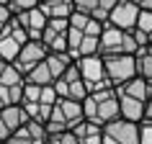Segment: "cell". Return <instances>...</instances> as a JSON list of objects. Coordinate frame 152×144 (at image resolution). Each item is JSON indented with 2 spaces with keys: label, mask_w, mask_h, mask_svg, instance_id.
Returning <instances> with one entry per match:
<instances>
[{
  "label": "cell",
  "mask_w": 152,
  "mask_h": 144,
  "mask_svg": "<svg viewBox=\"0 0 152 144\" xmlns=\"http://www.w3.org/2000/svg\"><path fill=\"white\" fill-rule=\"evenodd\" d=\"M83 113L88 121H96L101 126L111 124L119 119V98H116V88H101L93 90L83 98Z\"/></svg>",
  "instance_id": "cell-1"
},
{
  "label": "cell",
  "mask_w": 152,
  "mask_h": 144,
  "mask_svg": "<svg viewBox=\"0 0 152 144\" xmlns=\"http://www.w3.org/2000/svg\"><path fill=\"white\" fill-rule=\"evenodd\" d=\"M137 49H139V44L132 36V31L103 23V31L98 36V54H134Z\"/></svg>",
  "instance_id": "cell-2"
},
{
  "label": "cell",
  "mask_w": 152,
  "mask_h": 144,
  "mask_svg": "<svg viewBox=\"0 0 152 144\" xmlns=\"http://www.w3.org/2000/svg\"><path fill=\"white\" fill-rule=\"evenodd\" d=\"M77 70H80V77L85 82L88 93L93 90H101V88H113L108 77H106V67H103V57L101 54H88V57H77L75 59Z\"/></svg>",
  "instance_id": "cell-3"
},
{
  "label": "cell",
  "mask_w": 152,
  "mask_h": 144,
  "mask_svg": "<svg viewBox=\"0 0 152 144\" xmlns=\"http://www.w3.org/2000/svg\"><path fill=\"white\" fill-rule=\"evenodd\" d=\"M106 67V77L113 88L124 85L126 80H132L137 75V59L134 54H101Z\"/></svg>",
  "instance_id": "cell-4"
},
{
  "label": "cell",
  "mask_w": 152,
  "mask_h": 144,
  "mask_svg": "<svg viewBox=\"0 0 152 144\" xmlns=\"http://www.w3.org/2000/svg\"><path fill=\"white\" fill-rule=\"evenodd\" d=\"M54 90H57V98H72V100H83V98L88 95V88H85V82L80 77V70H77V64L72 62L67 70L57 77L54 82Z\"/></svg>",
  "instance_id": "cell-5"
},
{
  "label": "cell",
  "mask_w": 152,
  "mask_h": 144,
  "mask_svg": "<svg viewBox=\"0 0 152 144\" xmlns=\"http://www.w3.org/2000/svg\"><path fill=\"white\" fill-rule=\"evenodd\" d=\"M26 31L18 26L16 16L10 18L8 23H5V28H3V33H0V59H5V62H13L16 59V54L21 52V47L26 44Z\"/></svg>",
  "instance_id": "cell-6"
},
{
  "label": "cell",
  "mask_w": 152,
  "mask_h": 144,
  "mask_svg": "<svg viewBox=\"0 0 152 144\" xmlns=\"http://www.w3.org/2000/svg\"><path fill=\"white\" fill-rule=\"evenodd\" d=\"M44 57H47V47H44V41H41V39H26V44L21 47V52L16 54L13 64H16V70L26 77V72L34 70Z\"/></svg>",
  "instance_id": "cell-7"
},
{
  "label": "cell",
  "mask_w": 152,
  "mask_h": 144,
  "mask_svg": "<svg viewBox=\"0 0 152 144\" xmlns=\"http://www.w3.org/2000/svg\"><path fill=\"white\" fill-rule=\"evenodd\" d=\"M137 16H139V5L134 0H116V5L111 8L106 23L116 26V28H124V31H132L137 26Z\"/></svg>",
  "instance_id": "cell-8"
},
{
  "label": "cell",
  "mask_w": 152,
  "mask_h": 144,
  "mask_svg": "<svg viewBox=\"0 0 152 144\" xmlns=\"http://www.w3.org/2000/svg\"><path fill=\"white\" fill-rule=\"evenodd\" d=\"M47 136L49 134H47V129H44V124L28 119L23 126H18L16 131H10V136L3 144H44Z\"/></svg>",
  "instance_id": "cell-9"
},
{
  "label": "cell",
  "mask_w": 152,
  "mask_h": 144,
  "mask_svg": "<svg viewBox=\"0 0 152 144\" xmlns=\"http://www.w3.org/2000/svg\"><path fill=\"white\" fill-rule=\"evenodd\" d=\"M16 21H18V26L26 31L28 39H41V33H44V28H47L49 18L44 16V10H41L39 5H34V8H28V10L16 13Z\"/></svg>",
  "instance_id": "cell-10"
},
{
  "label": "cell",
  "mask_w": 152,
  "mask_h": 144,
  "mask_svg": "<svg viewBox=\"0 0 152 144\" xmlns=\"http://www.w3.org/2000/svg\"><path fill=\"white\" fill-rule=\"evenodd\" d=\"M103 131L108 136H113L116 144H139V124L126 119H116L111 124H106Z\"/></svg>",
  "instance_id": "cell-11"
},
{
  "label": "cell",
  "mask_w": 152,
  "mask_h": 144,
  "mask_svg": "<svg viewBox=\"0 0 152 144\" xmlns=\"http://www.w3.org/2000/svg\"><path fill=\"white\" fill-rule=\"evenodd\" d=\"M116 98H119V119L134 121V124H139L144 119V100H137L121 90H116Z\"/></svg>",
  "instance_id": "cell-12"
},
{
  "label": "cell",
  "mask_w": 152,
  "mask_h": 144,
  "mask_svg": "<svg viewBox=\"0 0 152 144\" xmlns=\"http://www.w3.org/2000/svg\"><path fill=\"white\" fill-rule=\"evenodd\" d=\"M72 134L80 139V144H101L103 142V126L96 124V121H88L83 119L80 124L72 126Z\"/></svg>",
  "instance_id": "cell-13"
},
{
  "label": "cell",
  "mask_w": 152,
  "mask_h": 144,
  "mask_svg": "<svg viewBox=\"0 0 152 144\" xmlns=\"http://www.w3.org/2000/svg\"><path fill=\"white\" fill-rule=\"evenodd\" d=\"M116 90H121V93H126V95H132V98H137V100H150L152 98V85L144 77H139V75H134L132 80H126L124 85H119Z\"/></svg>",
  "instance_id": "cell-14"
},
{
  "label": "cell",
  "mask_w": 152,
  "mask_h": 144,
  "mask_svg": "<svg viewBox=\"0 0 152 144\" xmlns=\"http://www.w3.org/2000/svg\"><path fill=\"white\" fill-rule=\"evenodd\" d=\"M57 108H59V113L64 116V121H67V126H70V129L85 119V113H83V100H72V98H57Z\"/></svg>",
  "instance_id": "cell-15"
},
{
  "label": "cell",
  "mask_w": 152,
  "mask_h": 144,
  "mask_svg": "<svg viewBox=\"0 0 152 144\" xmlns=\"http://www.w3.org/2000/svg\"><path fill=\"white\" fill-rule=\"evenodd\" d=\"M39 8L44 10L47 18H70L72 8V0H41Z\"/></svg>",
  "instance_id": "cell-16"
},
{
  "label": "cell",
  "mask_w": 152,
  "mask_h": 144,
  "mask_svg": "<svg viewBox=\"0 0 152 144\" xmlns=\"http://www.w3.org/2000/svg\"><path fill=\"white\" fill-rule=\"evenodd\" d=\"M0 116H3V121L8 124L10 131H16L18 126H23L26 121H28V116H26V111H23V105H21V103L3 105V108H0Z\"/></svg>",
  "instance_id": "cell-17"
},
{
  "label": "cell",
  "mask_w": 152,
  "mask_h": 144,
  "mask_svg": "<svg viewBox=\"0 0 152 144\" xmlns=\"http://www.w3.org/2000/svg\"><path fill=\"white\" fill-rule=\"evenodd\" d=\"M44 62H47V67H49V72H52V77H59L67 67H70L75 59H72L67 52H47V57H44Z\"/></svg>",
  "instance_id": "cell-18"
},
{
  "label": "cell",
  "mask_w": 152,
  "mask_h": 144,
  "mask_svg": "<svg viewBox=\"0 0 152 144\" xmlns=\"http://www.w3.org/2000/svg\"><path fill=\"white\" fill-rule=\"evenodd\" d=\"M134 59H137V75L144 77V80L152 85V52H150V47H147V44L139 47L134 52Z\"/></svg>",
  "instance_id": "cell-19"
},
{
  "label": "cell",
  "mask_w": 152,
  "mask_h": 144,
  "mask_svg": "<svg viewBox=\"0 0 152 144\" xmlns=\"http://www.w3.org/2000/svg\"><path fill=\"white\" fill-rule=\"evenodd\" d=\"M21 100H23V82H18V85H0V108L21 103Z\"/></svg>",
  "instance_id": "cell-20"
},
{
  "label": "cell",
  "mask_w": 152,
  "mask_h": 144,
  "mask_svg": "<svg viewBox=\"0 0 152 144\" xmlns=\"http://www.w3.org/2000/svg\"><path fill=\"white\" fill-rule=\"evenodd\" d=\"M18 82H23V75L16 70V64L0 59V85H18Z\"/></svg>",
  "instance_id": "cell-21"
},
{
  "label": "cell",
  "mask_w": 152,
  "mask_h": 144,
  "mask_svg": "<svg viewBox=\"0 0 152 144\" xmlns=\"http://www.w3.org/2000/svg\"><path fill=\"white\" fill-rule=\"evenodd\" d=\"M21 105H23L26 116L31 121H39V124H47L49 113H52V105H47V103H21Z\"/></svg>",
  "instance_id": "cell-22"
},
{
  "label": "cell",
  "mask_w": 152,
  "mask_h": 144,
  "mask_svg": "<svg viewBox=\"0 0 152 144\" xmlns=\"http://www.w3.org/2000/svg\"><path fill=\"white\" fill-rule=\"evenodd\" d=\"M88 54H98V36H83V41L77 44L72 59H77V57H88Z\"/></svg>",
  "instance_id": "cell-23"
},
{
  "label": "cell",
  "mask_w": 152,
  "mask_h": 144,
  "mask_svg": "<svg viewBox=\"0 0 152 144\" xmlns=\"http://www.w3.org/2000/svg\"><path fill=\"white\" fill-rule=\"evenodd\" d=\"M134 31L144 33L147 39L152 36V10H142V8H139V16H137V26H134Z\"/></svg>",
  "instance_id": "cell-24"
},
{
  "label": "cell",
  "mask_w": 152,
  "mask_h": 144,
  "mask_svg": "<svg viewBox=\"0 0 152 144\" xmlns=\"http://www.w3.org/2000/svg\"><path fill=\"white\" fill-rule=\"evenodd\" d=\"M49 142H52V144H80V139L72 134V129H67V131H57V134H49Z\"/></svg>",
  "instance_id": "cell-25"
},
{
  "label": "cell",
  "mask_w": 152,
  "mask_h": 144,
  "mask_svg": "<svg viewBox=\"0 0 152 144\" xmlns=\"http://www.w3.org/2000/svg\"><path fill=\"white\" fill-rule=\"evenodd\" d=\"M39 93H41V85H34V82L23 80V100L21 103H39Z\"/></svg>",
  "instance_id": "cell-26"
},
{
  "label": "cell",
  "mask_w": 152,
  "mask_h": 144,
  "mask_svg": "<svg viewBox=\"0 0 152 144\" xmlns=\"http://www.w3.org/2000/svg\"><path fill=\"white\" fill-rule=\"evenodd\" d=\"M113 5H116V0H98V10L93 13V18L101 21V23H106V18H108V13H111Z\"/></svg>",
  "instance_id": "cell-27"
},
{
  "label": "cell",
  "mask_w": 152,
  "mask_h": 144,
  "mask_svg": "<svg viewBox=\"0 0 152 144\" xmlns=\"http://www.w3.org/2000/svg\"><path fill=\"white\" fill-rule=\"evenodd\" d=\"M139 144H152V121L150 119L139 121Z\"/></svg>",
  "instance_id": "cell-28"
},
{
  "label": "cell",
  "mask_w": 152,
  "mask_h": 144,
  "mask_svg": "<svg viewBox=\"0 0 152 144\" xmlns=\"http://www.w3.org/2000/svg\"><path fill=\"white\" fill-rule=\"evenodd\" d=\"M39 103H47V105H54V103H57V90H54V85H41Z\"/></svg>",
  "instance_id": "cell-29"
},
{
  "label": "cell",
  "mask_w": 152,
  "mask_h": 144,
  "mask_svg": "<svg viewBox=\"0 0 152 144\" xmlns=\"http://www.w3.org/2000/svg\"><path fill=\"white\" fill-rule=\"evenodd\" d=\"M72 8L83 10V13H88V16H93V13L98 10V0H72Z\"/></svg>",
  "instance_id": "cell-30"
},
{
  "label": "cell",
  "mask_w": 152,
  "mask_h": 144,
  "mask_svg": "<svg viewBox=\"0 0 152 144\" xmlns=\"http://www.w3.org/2000/svg\"><path fill=\"white\" fill-rule=\"evenodd\" d=\"M34 5H39V0H8V8L13 10V16L21 13V10H28Z\"/></svg>",
  "instance_id": "cell-31"
},
{
  "label": "cell",
  "mask_w": 152,
  "mask_h": 144,
  "mask_svg": "<svg viewBox=\"0 0 152 144\" xmlns=\"http://www.w3.org/2000/svg\"><path fill=\"white\" fill-rule=\"evenodd\" d=\"M8 136H10V129H8V124L3 121V116H0V142H5Z\"/></svg>",
  "instance_id": "cell-32"
},
{
  "label": "cell",
  "mask_w": 152,
  "mask_h": 144,
  "mask_svg": "<svg viewBox=\"0 0 152 144\" xmlns=\"http://www.w3.org/2000/svg\"><path fill=\"white\" fill-rule=\"evenodd\" d=\"M134 3H137L142 10H152V0H134Z\"/></svg>",
  "instance_id": "cell-33"
},
{
  "label": "cell",
  "mask_w": 152,
  "mask_h": 144,
  "mask_svg": "<svg viewBox=\"0 0 152 144\" xmlns=\"http://www.w3.org/2000/svg\"><path fill=\"white\" fill-rule=\"evenodd\" d=\"M144 119H150V121H152V98L144 103Z\"/></svg>",
  "instance_id": "cell-34"
},
{
  "label": "cell",
  "mask_w": 152,
  "mask_h": 144,
  "mask_svg": "<svg viewBox=\"0 0 152 144\" xmlns=\"http://www.w3.org/2000/svg\"><path fill=\"white\" fill-rule=\"evenodd\" d=\"M147 47H150V52H152V36H150V41H147Z\"/></svg>",
  "instance_id": "cell-35"
},
{
  "label": "cell",
  "mask_w": 152,
  "mask_h": 144,
  "mask_svg": "<svg viewBox=\"0 0 152 144\" xmlns=\"http://www.w3.org/2000/svg\"><path fill=\"white\" fill-rule=\"evenodd\" d=\"M0 5H8V0H0Z\"/></svg>",
  "instance_id": "cell-36"
},
{
  "label": "cell",
  "mask_w": 152,
  "mask_h": 144,
  "mask_svg": "<svg viewBox=\"0 0 152 144\" xmlns=\"http://www.w3.org/2000/svg\"><path fill=\"white\" fill-rule=\"evenodd\" d=\"M44 144H52V142H49V136H47V142H44Z\"/></svg>",
  "instance_id": "cell-37"
},
{
  "label": "cell",
  "mask_w": 152,
  "mask_h": 144,
  "mask_svg": "<svg viewBox=\"0 0 152 144\" xmlns=\"http://www.w3.org/2000/svg\"><path fill=\"white\" fill-rule=\"evenodd\" d=\"M39 3H41V0H39Z\"/></svg>",
  "instance_id": "cell-38"
},
{
  "label": "cell",
  "mask_w": 152,
  "mask_h": 144,
  "mask_svg": "<svg viewBox=\"0 0 152 144\" xmlns=\"http://www.w3.org/2000/svg\"><path fill=\"white\" fill-rule=\"evenodd\" d=\"M0 144H3V142H0Z\"/></svg>",
  "instance_id": "cell-39"
}]
</instances>
